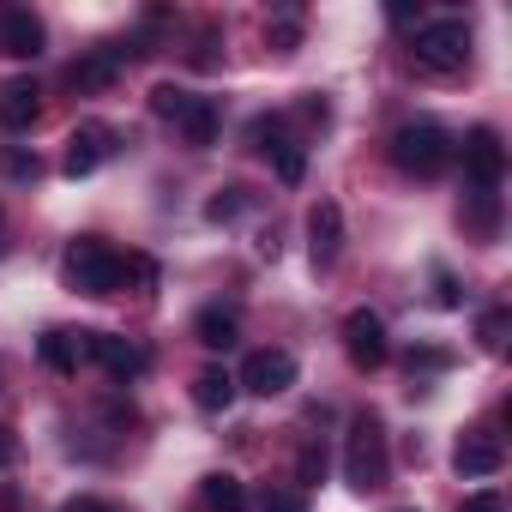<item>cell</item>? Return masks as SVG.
<instances>
[{"mask_svg":"<svg viewBox=\"0 0 512 512\" xmlns=\"http://www.w3.org/2000/svg\"><path fill=\"white\" fill-rule=\"evenodd\" d=\"M61 284L79 290V296H115L127 284V253L103 235H79L61 253Z\"/></svg>","mask_w":512,"mask_h":512,"instance_id":"1","label":"cell"},{"mask_svg":"<svg viewBox=\"0 0 512 512\" xmlns=\"http://www.w3.org/2000/svg\"><path fill=\"white\" fill-rule=\"evenodd\" d=\"M410 61L434 79H452L470 67V25L464 19H434V25H416L410 37Z\"/></svg>","mask_w":512,"mask_h":512,"instance_id":"2","label":"cell"},{"mask_svg":"<svg viewBox=\"0 0 512 512\" xmlns=\"http://www.w3.org/2000/svg\"><path fill=\"white\" fill-rule=\"evenodd\" d=\"M452 151H458V145H452V133H446V127H434V121H410V127H398V133H392V163H398L404 175H422V181H428V175H440V169L452 163Z\"/></svg>","mask_w":512,"mask_h":512,"instance_id":"3","label":"cell"},{"mask_svg":"<svg viewBox=\"0 0 512 512\" xmlns=\"http://www.w3.org/2000/svg\"><path fill=\"white\" fill-rule=\"evenodd\" d=\"M386 428H380V416L374 410H362L356 422H350V446H344V476H350V488H380L386 482Z\"/></svg>","mask_w":512,"mask_h":512,"instance_id":"4","label":"cell"},{"mask_svg":"<svg viewBox=\"0 0 512 512\" xmlns=\"http://www.w3.org/2000/svg\"><path fill=\"white\" fill-rule=\"evenodd\" d=\"M235 386H247L253 398H278V392L296 386V356H290V350H253V356L241 362V380H235Z\"/></svg>","mask_w":512,"mask_h":512,"instance_id":"5","label":"cell"},{"mask_svg":"<svg viewBox=\"0 0 512 512\" xmlns=\"http://www.w3.org/2000/svg\"><path fill=\"white\" fill-rule=\"evenodd\" d=\"M247 139L278 163V181H284V187H296V181L308 175V157H302V145H296V139H284V121H278V115H260V121L247 127Z\"/></svg>","mask_w":512,"mask_h":512,"instance_id":"6","label":"cell"},{"mask_svg":"<svg viewBox=\"0 0 512 512\" xmlns=\"http://www.w3.org/2000/svg\"><path fill=\"white\" fill-rule=\"evenodd\" d=\"M500 169H506V145L494 127H476L464 139V175H470V193H494L500 187Z\"/></svg>","mask_w":512,"mask_h":512,"instance_id":"7","label":"cell"},{"mask_svg":"<svg viewBox=\"0 0 512 512\" xmlns=\"http://www.w3.org/2000/svg\"><path fill=\"white\" fill-rule=\"evenodd\" d=\"M386 326H380V314H368V308H356V314H344V356L368 374V368H380L386 362Z\"/></svg>","mask_w":512,"mask_h":512,"instance_id":"8","label":"cell"},{"mask_svg":"<svg viewBox=\"0 0 512 512\" xmlns=\"http://www.w3.org/2000/svg\"><path fill=\"white\" fill-rule=\"evenodd\" d=\"M85 350H91V362H103L115 380H139V374L151 368V356H145L133 338H115V332H85Z\"/></svg>","mask_w":512,"mask_h":512,"instance_id":"9","label":"cell"},{"mask_svg":"<svg viewBox=\"0 0 512 512\" xmlns=\"http://www.w3.org/2000/svg\"><path fill=\"white\" fill-rule=\"evenodd\" d=\"M0 55H13V61L43 55V19L31 7H0Z\"/></svg>","mask_w":512,"mask_h":512,"instance_id":"10","label":"cell"},{"mask_svg":"<svg viewBox=\"0 0 512 512\" xmlns=\"http://www.w3.org/2000/svg\"><path fill=\"white\" fill-rule=\"evenodd\" d=\"M37 115H43V91H37V79H7V85H0V127L31 133Z\"/></svg>","mask_w":512,"mask_h":512,"instance_id":"11","label":"cell"},{"mask_svg":"<svg viewBox=\"0 0 512 512\" xmlns=\"http://www.w3.org/2000/svg\"><path fill=\"white\" fill-rule=\"evenodd\" d=\"M109 151H115V133L91 121V127H79V133L67 139V157H61V169H67V175L79 181V175H91V169H97V163H103Z\"/></svg>","mask_w":512,"mask_h":512,"instance_id":"12","label":"cell"},{"mask_svg":"<svg viewBox=\"0 0 512 512\" xmlns=\"http://www.w3.org/2000/svg\"><path fill=\"white\" fill-rule=\"evenodd\" d=\"M500 464H506V446H500L494 434H482V428L452 446V470H458V476H494Z\"/></svg>","mask_w":512,"mask_h":512,"instance_id":"13","label":"cell"},{"mask_svg":"<svg viewBox=\"0 0 512 512\" xmlns=\"http://www.w3.org/2000/svg\"><path fill=\"white\" fill-rule=\"evenodd\" d=\"M308 247H314V266H332L338 260V247H344V211L332 199H320L308 211Z\"/></svg>","mask_w":512,"mask_h":512,"instance_id":"14","label":"cell"},{"mask_svg":"<svg viewBox=\"0 0 512 512\" xmlns=\"http://www.w3.org/2000/svg\"><path fill=\"white\" fill-rule=\"evenodd\" d=\"M115 73H121V55H115V49H97V55H85V61L67 67V85H73V91H109Z\"/></svg>","mask_w":512,"mask_h":512,"instance_id":"15","label":"cell"},{"mask_svg":"<svg viewBox=\"0 0 512 512\" xmlns=\"http://www.w3.org/2000/svg\"><path fill=\"white\" fill-rule=\"evenodd\" d=\"M37 356H43L55 374H79V362H91V350H85V332H43Z\"/></svg>","mask_w":512,"mask_h":512,"instance_id":"16","label":"cell"},{"mask_svg":"<svg viewBox=\"0 0 512 512\" xmlns=\"http://www.w3.org/2000/svg\"><path fill=\"white\" fill-rule=\"evenodd\" d=\"M199 506H205V512H247V488H241L229 470H211V476L199 482Z\"/></svg>","mask_w":512,"mask_h":512,"instance_id":"17","label":"cell"},{"mask_svg":"<svg viewBox=\"0 0 512 512\" xmlns=\"http://www.w3.org/2000/svg\"><path fill=\"white\" fill-rule=\"evenodd\" d=\"M175 127H181V139H187L193 151H205V145L217 139V103H211V97H193V103L181 109V121H175Z\"/></svg>","mask_w":512,"mask_h":512,"instance_id":"18","label":"cell"},{"mask_svg":"<svg viewBox=\"0 0 512 512\" xmlns=\"http://www.w3.org/2000/svg\"><path fill=\"white\" fill-rule=\"evenodd\" d=\"M193 338H199L205 350H229V344H235V314H229V308H199Z\"/></svg>","mask_w":512,"mask_h":512,"instance_id":"19","label":"cell"},{"mask_svg":"<svg viewBox=\"0 0 512 512\" xmlns=\"http://www.w3.org/2000/svg\"><path fill=\"white\" fill-rule=\"evenodd\" d=\"M193 404H199V410H229V404H235V374L205 368V374L193 380Z\"/></svg>","mask_w":512,"mask_h":512,"instance_id":"20","label":"cell"},{"mask_svg":"<svg viewBox=\"0 0 512 512\" xmlns=\"http://www.w3.org/2000/svg\"><path fill=\"white\" fill-rule=\"evenodd\" d=\"M464 223H470L482 241H494V229H500V199H494V193H464Z\"/></svg>","mask_w":512,"mask_h":512,"instance_id":"21","label":"cell"},{"mask_svg":"<svg viewBox=\"0 0 512 512\" xmlns=\"http://www.w3.org/2000/svg\"><path fill=\"white\" fill-rule=\"evenodd\" d=\"M241 211H247V187H217V193L205 199V217H211V223H235Z\"/></svg>","mask_w":512,"mask_h":512,"instance_id":"22","label":"cell"},{"mask_svg":"<svg viewBox=\"0 0 512 512\" xmlns=\"http://www.w3.org/2000/svg\"><path fill=\"white\" fill-rule=\"evenodd\" d=\"M187 103H193V97H187L181 85H157V91H151V115H163V121H181Z\"/></svg>","mask_w":512,"mask_h":512,"instance_id":"23","label":"cell"},{"mask_svg":"<svg viewBox=\"0 0 512 512\" xmlns=\"http://www.w3.org/2000/svg\"><path fill=\"white\" fill-rule=\"evenodd\" d=\"M482 350H488V356L506 350V308H488V314H482Z\"/></svg>","mask_w":512,"mask_h":512,"instance_id":"24","label":"cell"},{"mask_svg":"<svg viewBox=\"0 0 512 512\" xmlns=\"http://www.w3.org/2000/svg\"><path fill=\"white\" fill-rule=\"evenodd\" d=\"M260 512H308V494L302 488H266Z\"/></svg>","mask_w":512,"mask_h":512,"instance_id":"25","label":"cell"},{"mask_svg":"<svg viewBox=\"0 0 512 512\" xmlns=\"http://www.w3.org/2000/svg\"><path fill=\"white\" fill-rule=\"evenodd\" d=\"M296 476H302V482H326V446H314V440H308V446H302V458H296Z\"/></svg>","mask_w":512,"mask_h":512,"instance_id":"26","label":"cell"},{"mask_svg":"<svg viewBox=\"0 0 512 512\" xmlns=\"http://www.w3.org/2000/svg\"><path fill=\"white\" fill-rule=\"evenodd\" d=\"M0 175H13V181H37V157H31V151H0Z\"/></svg>","mask_w":512,"mask_h":512,"instance_id":"27","label":"cell"},{"mask_svg":"<svg viewBox=\"0 0 512 512\" xmlns=\"http://www.w3.org/2000/svg\"><path fill=\"white\" fill-rule=\"evenodd\" d=\"M266 43H272V49H284V55H290V49H296V43H302V25H290V19H278V25H272V31H266Z\"/></svg>","mask_w":512,"mask_h":512,"instance_id":"28","label":"cell"},{"mask_svg":"<svg viewBox=\"0 0 512 512\" xmlns=\"http://www.w3.org/2000/svg\"><path fill=\"white\" fill-rule=\"evenodd\" d=\"M458 512H506V500H500V494H488V488H482V494H470V500H464V506H458Z\"/></svg>","mask_w":512,"mask_h":512,"instance_id":"29","label":"cell"},{"mask_svg":"<svg viewBox=\"0 0 512 512\" xmlns=\"http://www.w3.org/2000/svg\"><path fill=\"white\" fill-rule=\"evenodd\" d=\"M434 302H440V308H458V284H452L446 272H434Z\"/></svg>","mask_w":512,"mask_h":512,"instance_id":"30","label":"cell"},{"mask_svg":"<svg viewBox=\"0 0 512 512\" xmlns=\"http://www.w3.org/2000/svg\"><path fill=\"white\" fill-rule=\"evenodd\" d=\"M410 368H446V350H410Z\"/></svg>","mask_w":512,"mask_h":512,"instance_id":"31","label":"cell"},{"mask_svg":"<svg viewBox=\"0 0 512 512\" xmlns=\"http://www.w3.org/2000/svg\"><path fill=\"white\" fill-rule=\"evenodd\" d=\"M19 458V440H13V428H0V470H7Z\"/></svg>","mask_w":512,"mask_h":512,"instance_id":"32","label":"cell"},{"mask_svg":"<svg viewBox=\"0 0 512 512\" xmlns=\"http://www.w3.org/2000/svg\"><path fill=\"white\" fill-rule=\"evenodd\" d=\"M0 512H19V500H13V488H0Z\"/></svg>","mask_w":512,"mask_h":512,"instance_id":"33","label":"cell"},{"mask_svg":"<svg viewBox=\"0 0 512 512\" xmlns=\"http://www.w3.org/2000/svg\"><path fill=\"white\" fill-rule=\"evenodd\" d=\"M0 253H7V217H0Z\"/></svg>","mask_w":512,"mask_h":512,"instance_id":"34","label":"cell"},{"mask_svg":"<svg viewBox=\"0 0 512 512\" xmlns=\"http://www.w3.org/2000/svg\"><path fill=\"white\" fill-rule=\"evenodd\" d=\"M103 512H115V506H103Z\"/></svg>","mask_w":512,"mask_h":512,"instance_id":"35","label":"cell"}]
</instances>
